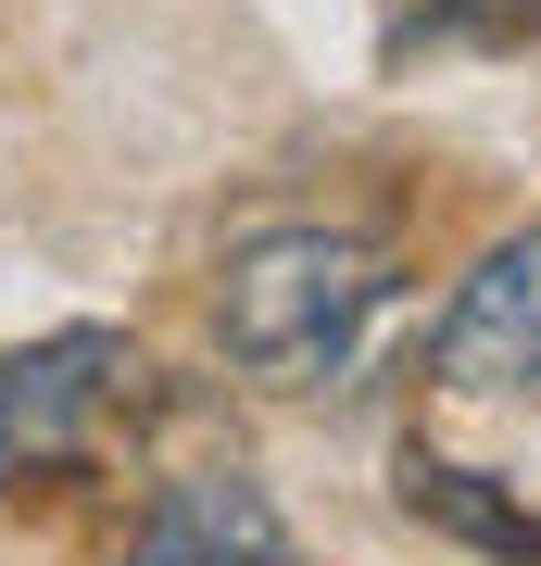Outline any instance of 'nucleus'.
<instances>
[{
	"instance_id": "f257e3e1",
	"label": "nucleus",
	"mask_w": 541,
	"mask_h": 566,
	"mask_svg": "<svg viewBox=\"0 0 541 566\" xmlns=\"http://www.w3.org/2000/svg\"><path fill=\"white\" fill-rule=\"evenodd\" d=\"M378 290H391V252L365 227H264L215 277V340L252 378H315V365L353 353V327L378 315Z\"/></svg>"
},
{
	"instance_id": "f03ea898",
	"label": "nucleus",
	"mask_w": 541,
	"mask_h": 566,
	"mask_svg": "<svg viewBox=\"0 0 541 566\" xmlns=\"http://www.w3.org/2000/svg\"><path fill=\"white\" fill-rule=\"evenodd\" d=\"M126 378H139L126 327H63V340H39V353H0V479L63 465Z\"/></svg>"
},
{
	"instance_id": "7ed1b4c3",
	"label": "nucleus",
	"mask_w": 541,
	"mask_h": 566,
	"mask_svg": "<svg viewBox=\"0 0 541 566\" xmlns=\"http://www.w3.org/2000/svg\"><path fill=\"white\" fill-rule=\"evenodd\" d=\"M428 378L441 390H517V378H541V227H517V240L479 252V277L454 290L441 340H428Z\"/></svg>"
},
{
	"instance_id": "20e7f679",
	"label": "nucleus",
	"mask_w": 541,
	"mask_h": 566,
	"mask_svg": "<svg viewBox=\"0 0 541 566\" xmlns=\"http://www.w3.org/2000/svg\"><path fill=\"white\" fill-rule=\"evenodd\" d=\"M290 528L278 504L240 479V465H201V479H164L152 491V528L126 542V566H278Z\"/></svg>"
},
{
	"instance_id": "39448f33",
	"label": "nucleus",
	"mask_w": 541,
	"mask_h": 566,
	"mask_svg": "<svg viewBox=\"0 0 541 566\" xmlns=\"http://www.w3.org/2000/svg\"><path fill=\"white\" fill-rule=\"evenodd\" d=\"M403 504L416 516H441V528H466V542H491V554H541V516H517V504H491L479 479H466V465H403Z\"/></svg>"
},
{
	"instance_id": "423d86ee",
	"label": "nucleus",
	"mask_w": 541,
	"mask_h": 566,
	"mask_svg": "<svg viewBox=\"0 0 541 566\" xmlns=\"http://www.w3.org/2000/svg\"><path fill=\"white\" fill-rule=\"evenodd\" d=\"M454 13H479V25H529L541 0H428V25H454Z\"/></svg>"
}]
</instances>
